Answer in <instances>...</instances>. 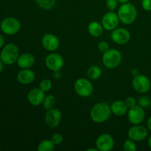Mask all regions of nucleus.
Returning <instances> with one entry per match:
<instances>
[{
    "instance_id": "37",
    "label": "nucleus",
    "mask_w": 151,
    "mask_h": 151,
    "mask_svg": "<svg viewBox=\"0 0 151 151\" xmlns=\"http://www.w3.org/2000/svg\"><path fill=\"white\" fill-rule=\"evenodd\" d=\"M3 69H4V63H3L1 60V59H0V74L2 72Z\"/></svg>"
},
{
    "instance_id": "13",
    "label": "nucleus",
    "mask_w": 151,
    "mask_h": 151,
    "mask_svg": "<svg viewBox=\"0 0 151 151\" xmlns=\"http://www.w3.org/2000/svg\"><path fill=\"white\" fill-rule=\"evenodd\" d=\"M119 19L117 13L109 10L102 18V25L103 28L108 31H111L116 29L119 24Z\"/></svg>"
},
{
    "instance_id": "9",
    "label": "nucleus",
    "mask_w": 151,
    "mask_h": 151,
    "mask_svg": "<svg viewBox=\"0 0 151 151\" xmlns=\"http://www.w3.org/2000/svg\"><path fill=\"white\" fill-rule=\"evenodd\" d=\"M128 119L133 125H139L144 121L145 117V112L144 109L139 105L130 108L127 113Z\"/></svg>"
},
{
    "instance_id": "29",
    "label": "nucleus",
    "mask_w": 151,
    "mask_h": 151,
    "mask_svg": "<svg viewBox=\"0 0 151 151\" xmlns=\"http://www.w3.org/2000/svg\"><path fill=\"white\" fill-rule=\"evenodd\" d=\"M119 1L117 0H106V7L110 11H114L118 7Z\"/></svg>"
},
{
    "instance_id": "26",
    "label": "nucleus",
    "mask_w": 151,
    "mask_h": 151,
    "mask_svg": "<svg viewBox=\"0 0 151 151\" xmlns=\"http://www.w3.org/2000/svg\"><path fill=\"white\" fill-rule=\"evenodd\" d=\"M123 150L125 151H136L137 150V145L134 140L128 139L125 140L123 144Z\"/></svg>"
},
{
    "instance_id": "21",
    "label": "nucleus",
    "mask_w": 151,
    "mask_h": 151,
    "mask_svg": "<svg viewBox=\"0 0 151 151\" xmlns=\"http://www.w3.org/2000/svg\"><path fill=\"white\" fill-rule=\"evenodd\" d=\"M102 71L99 66H91L87 70V76H88V79L91 80V81H95V80L99 79L101 77Z\"/></svg>"
},
{
    "instance_id": "24",
    "label": "nucleus",
    "mask_w": 151,
    "mask_h": 151,
    "mask_svg": "<svg viewBox=\"0 0 151 151\" xmlns=\"http://www.w3.org/2000/svg\"><path fill=\"white\" fill-rule=\"evenodd\" d=\"M55 149V145L52 140L44 139L38 144L37 147L38 151H53Z\"/></svg>"
},
{
    "instance_id": "17",
    "label": "nucleus",
    "mask_w": 151,
    "mask_h": 151,
    "mask_svg": "<svg viewBox=\"0 0 151 151\" xmlns=\"http://www.w3.org/2000/svg\"><path fill=\"white\" fill-rule=\"evenodd\" d=\"M35 74L32 70L29 69H22L17 75V80L23 85L30 84L35 81Z\"/></svg>"
},
{
    "instance_id": "11",
    "label": "nucleus",
    "mask_w": 151,
    "mask_h": 151,
    "mask_svg": "<svg viewBox=\"0 0 151 151\" xmlns=\"http://www.w3.org/2000/svg\"><path fill=\"white\" fill-rule=\"evenodd\" d=\"M112 41L119 45H124L129 42L131 40V33L125 28L116 27L112 30L111 34Z\"/></svg>"
},
{
    "instance_id": "3",
    "label": "nucleus",
    "mask_w": 151,
    "mask_h": 151,
    "mask_svg": "<svg viewBox=\"0 0 151 151\" xmlns=\"http://www.w3.org/2000/svg\"><path fill=\"white\" fill-rule=\"evenodd\" d=\"M19 57V50L17 45L9 43L3 47L0 53V59L5 65H13L17 62Z\"/></svg>"
},
{
    "instance_id": "33",
    "label": "nucleus",
    "mask_w": 151,
    "mask_h": 151,
    "mask_svg": "<svg viewBox=\"0 0 151 151\" xmlns=\"http://www.w3.org/2000/svg\"><path fill=\"white\" fill-rule=\"evenodd\" d=\"M4 44H5V39H4V36L0 34V49L3 48V47L4 46Z\"/></svg>"
},
{
    "instance_id": "7",
    "label": "nucleus",
    "mask_w": 151,
    "mask_h": 151,
    "mask_svg": "<svg viewBox=\"0 0 151 151\" xmlns=\"http://www.w3.org/2000/svg\"><path fill=\"white\" fill-rule=\"evenodd\" d=\"M132 87L137 92L145 94L150 90L151 82L147 76L139 74L133 78Z\"/></svg>"
},
{
    "instance_id": "10",
    "label": "nucleus",
    "mask_w": 151,
    "mask_h": 151,
    "mask_svg": "<svg viewBox=\"0 0 151 151\" xmlns=\"http://www.w3.org/2000/svg\"><path fill=\"white\" fill-rule=\"evenodd\" d=\"M62 119V113L59 109H53L47 110L44 116L45 124L50 128H56L60 123Z\"/></svg>"
},
{
    "instance_id": "34",
    "label": "nucleus",
    "mask_w": 151,
    "mask_h": 151,
    "mask_svg": "<svg viewBox=\"0 0 151 151\" xmlns=\"http://www.w3.org/2000/svg\"><path fill=\"white\" fill-rule=\"evenodd\" d=\"M139 70L137 69H135V68H134V69H132V70H131V75H133V76H136V75H139Z\"/></svg>"
},
{
    "instance_id": "2",
    "label": "nucleus",
    "mask_w": 151,
    "mask_h": 151,
    "mask_svg": "<svg viewBox=\"0 0 151 151\" xmlns=\"http://www.w3.org/2000/svg\"><path fill=\"white\" fill-rule=\"evenodd\" d=\"M117 15L119 21L125 25L134 23L137 17V10L135 6L129 2L122 4L118 10Z\"/></svg>"
},
{
    "instance_id": "40",
    "label": "nucleus",
    "mask_w": 151,
    "mask_h": 151,
    "mask_svg": "<svg viewBox=\"0 0 151 151\" xmlns=\"http://www.w3.org/2000/svg\"><path fill=\"white\" fill-rule=\"evenodd\" d=\"M148 146H149V147L151 149V136L148 139Z\"/></svg>"
},
{
    "instance_id": "6",
    "label": "nucleus",
    "mask_w": 151,
    "mask_h": 151,
    "mask_svg": "<svg viewBox=\"0 0 151 151\" xmlns=\"http://www.w3.org/2000/svg\"><path fill=\"white\" fill-rule=\"evenodd\" d=\"M0 29L6 35H16L20 31L21 23L16 18L10 16L1 21L0 23Z\"/></svg>"
},
{
    "instance_id": "27",
    "label": "nucleus",
    "mask_w": 151,
    "mask_h": 151,
    "mask_svg": "<svg viewBox=\"0 0 151 151\" xmlns=\"http://www.w3.org/2000/svg\"><path fill=\"white\" fill-rule=\"evenodd\" d=\"M139 106H140L141 107H142L143 109L145 108H148L149 106L151 105V100L149 97H147V96H143V97H141L139 98L138 101Z\"/></svg>"
},
{
    "instance_id": "38",
    "label": "nucleus",
    "mask_w": 151,
    "mask_h": 151,
    "mask_svg": "<svg viewBox=\"0 0 151 151\" xmlns=\"http://www.w3.org/2000/svg\"><path fill=\"white\" fill-rule=\"evenodd\" d=\"M119 3H122V4H124V3H126L129 1V0H117Z\"/></svg>"
},
{
    "instance_id": "23",
    "label": "nucleus",
    "mask_w": 151,
    "mask_h": 151,
    "mask_svg": "<svg viewBox=\"0 0 151 151\" xmlns=\"http://www.w3.org/2000/svg\"><path fill=\"white\" fill-rule=\"evenodd\" d=\"M56 103H57V99L55 96L52 94H49V95L45 96V98L43 102V106L46 110H50L55 107Z\"/></svg>"
},
{
    "instance_id": "18",
    "label": "nucleus",
    "mask_w": 151,
    "mask_h": 151,
    "mask_svg": "<svg viewBox=\"0 0 151 151\" xmlns=\"http://www.w3.org/2000/svg\"><path fill=\"white\" fill-rule=\"evenodd\" d=\"M35 61V57L30 53H24L19 55L17 60V64L21 69H29L34 65Z\"/></svg>"
},
{
    "instance_id": "5",
    "label": "nucleus",
    "mask_w": 151,
    "mask_h": 151,
    "mask_svg": "<svg viewBox=\"0 0 151 151\" xmlns=\"http://www.w3.org/2000/svg\"><path fill=\"white\" fill-rule=\"evenodd\" d=\"M74 88L76 94L81 97H89L94 91L92 83L86 78H78L74 84Z\"/></svg>"
},
{
    "instance_id": "16",
    "label": "nucleus",
    "mask_w": 151,
    "mask_h": 151,
    "mask_svg": "<svg viewBox=\"0 0 151 151\" xmlns=\"http://www.w3.org/2000/svg\"><path fill=\"white\" fill-rule=\"evenodd\" d=\"M45 92L40 88L31 89L27 94V100L29 103L33 106H38L43 104L45 98Z\"/></svg>"
},
{
    "instance_id": "4",
    "label": "nucleus",
    "mask_w": 151,
    "mask_h": 151,
    "mask_svg": "<svg viewBox=\"0 0 151 151\" xmlns=\"http://www.w3.org/2000/svg\"><path fill=\"white\" fill-rule=\"evenodd\" d=\"M102 61L103 65L108 69H115L122 61V54L116 49H109L103 52Z\"/></svg>"
},
{
    "instance_id": "32",
    "label": "nucleus",
    "mask_w": 151,
    "mask_h": 151,
    "mask_svg": "<svg viewBox=\"0 0 151 151\" xmlns=\"http://www.w3.org/2000/svg\"><path fill=\"white\" fill-rule=\"evenodd\" d=\"M142 7L146 11H151V0H142Z\"/></svg>"
},
{
    "instance_id": "1",
    "label": "nucleus",
    "mask_w": 151,
    "mask_h": 151,
    "mask_svg": "<svg viewBox=\"0 0 151 151\" xmlns=\"http://www.w3.org/2000/svg\"><path fill=\"white\" fill-rule=\"evenodd\" d=\"M111 106L106 103H97L92 106L90 111L91 120L97 124L106 122L111 116Z\"/></svg>"
},
{
    "instance_id": "36",
    "label": "nucleus",
    "mask_w": 151,
    "mask_h": 151,
    "mask_svg": "<svg viewBox=\"0 0 151 151\" xmlns=\"http://www.w3.org/2000/svg\"><path fill=\"white\" fill-rule=\"evenodd\" d=\"M147 128L151 131V116L147 119Z\"/></svg>"
},
{
    "instance_id": "25",
    "label": "nucleus",
    "mask_w": 151,
    "mask_h": 151,
    "mask_svg": "<svg viewBox=\"0 0 151 151\" xmlns=\"http://www.w3.org/2000/svg\"><path fill=\"white\" fill-rule=\"evenodd\" d=\"M52 87V83L50 79H43L39 83V88L44 92L50 91Z\"/></svg>"
},
{
    "instance_id": "28",
    "label": "nucleus",
    "mask_w": 151,
    "mask_h": 151,
    "mask_svg": "<svg viewBox=\"0 0 151 151\" xmlns=\"http://www.w3.org/2000/svg\"><path fill=\"white\" fill-rule=\"evenodd\" d=\"M51 140L55 145H58L62 143L63 140V137L60 133H55L51 137Z\"/></svg>"
},
{
    "instance_id": "19",
    "label": "nucleus",
    "mask_w": 151,
    "mask_h": 151,
    "mask_svg": "<svg viewBox=\"0 0 151 151\" xmlns=\"http://www.w3.org/2000/svg\"><path fill=\"white\" fill-rule=\"evenodd\" d=\"M112 114L117 116H122L128 113V107L126 103L122 100H116L111 105Z\"/></svg>"
},
{
    "instance_id": "30",
    "label": "nucleus",
    "mask_w": 151,
    "mask_h": 151,
    "mask_svg": "<svg viewBox=\"0 0 151 151\" xmlns=\"http://www.w3.org/2000/svg\"><path fill=\"white\" fill-rule=\"evenodd\" d=\"M97 47H98V50H100V52H106L107 50H109V49H110L109 48V43L104 41H100L98 44Z\"/></svg>"
},
{
    "instance_id": "14",
    "label": "nucleus",
    "mask_w": 151,
    "mask_h": 151,
    "mask_svg": "<svg viewBox=\"0 0 151 151\" xmlns=\"http://www.w3.org/2000/svg\"><path fill=\"white\" fill-rule=\"evenodd\" d=\"M147 134L148 131L147 128H145L144 125L139 124V125H134V126L128 130V137L134 142H141L147 138Z\"/></svg>"
},
{
    "instance_id": "39",
    "label": "nucleus",
    "mask_w": 151,
    "mask_h": 151,
    "mask_svg": "<svg viewBox=\"0 0 151 151\" xmlns=\"http://www.w3.org/2000/svg\"><path fill=\"white\" fill-rule=\"evenodd\" d=\"M88 151H98V149L96 147V148H89L87 150Z\"/></svg>"
},
{
    "instance_id": "22",
    "label": "nucleus",
    "mask_w": 151,
    "mask_h": 151,
    "mask_svg": "<svg viewBox=\"0 0 151 151\" xmlns=\"http://www.w3.org/2000/svg\"><path fill=\"white\" fill-rule=\"evenodd\" d=\"M35 1L40 8L46 10L52 9L56 4V0H35Z\"/></svg>"
},
{
    "instance_id": "12",
    "label": "nucleus",
    "mask_w": 151,
    "mask_h": 151,
    "mask_svg": "<svg viewBox=\"0 0 151 151\" xmlns=\"http://www.w3.org/2000/svg\"><path fill=\"white\" fill-rule=\"evenodd\" d=\"M96 147L100 151H110L114 147V139L109 134H102L96 139Z\"/></svg>"
},
{
    "instance_id": "20",
    "label": "nucleus",
    "mask_w": 151,
    "mask_h": 151,
    "mask_svg": "<svg viewBox=\"0 0 151 151\" xmlns=\"http://www.w3.org/2000/svg\"><path fill=\"white\" fill-rule=\"evenodd\" d=\"M103 27L102 25V24L99 23L98 22H96V21H93L91 22L88 25V32L91 36L97 37L101 36L103 32Z\"/></svg>"
},
{
    "instance_id": "35",
    "label": "nucleus",
    "mask_w": 151,
    "mask_h": 151,
    "mask_svg": "<svg viewBox=\"0 0 151 151\" xmlns=\"http://www.w3.org/2000/svg\"><path fill=\"white\" fill-rule=\"evenodd\" d=\"M54 72V78H56V79H59L60 78V71H56V72Z\"/></svg>"
},
{
    "instance_id": "15",
    "label": "nucleus",
    "mask_w": 151,
    "mask_h": 151,
    "mask_svg": "<svg viewBox=\"0 0 151 151\" xmlns=\"http://www.w3.org/2000/svg\"><path fill=\"white\" fill-rule=\"evenodd\" d=\"M41 44L47 51L54 52L58 49L60 41L56 35L52 33H47L44 34L41 38Z\"/></svg>"
},
{
    "instance_id": "31",
    "label": "nucleus",
    "mask_w": 151,
    "mask_h": 151,
    "mask_svg": "<svg viewBox=\"0 0 151 151\" xmlns=\"http://www.w3.org/2000/svg\"><path fill=\"white\" fill-rule=\"evenodd\" d=\"M125 103H126L128 109H130V108L134 107V106H135L136 105H137V100H136V99L134 98V97H128L126 98Z\"/></svg>"
},
{
    "instance_id": "8",
    "label": "nucleus",
    "mask_w": 151,
    "mask_h": 151,
    "mask_svg": "<svg viewBox=\"0 0 151 151\" xmlns=\"http://www.w3.org/2000/svg\"><path fill=\"white\" fill-rule=\"evenodd\" d=\"M45 64L50 70L52 72L60 71L64 66V59L58 53L52 52L46 57Z\"/></svg>"
}]
</instances>
